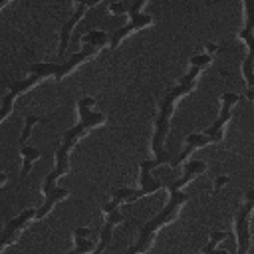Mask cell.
Returning <instances> with one entry per match:
<instances>
[{
  "instance_id": "15",
  "label": "cell",
  "mask_w": 254,
  "mask_h": 254,
  "mask_svg": "<svg viewBox=\"0 0 254 254\" xmlns=\"http://www.w3.org/2000/svg\"><path fill=\"white\" fill-rule=\"evenodd\" d=\"M81 42L83 44H91L95 48H103L105 44H109V34L103 32V30H95V32H87L85 36H81Z\"/></svg>"
},
{
  "instance_id": "8",
  "label": "cell",
  "mask_w": 254,
  "mask_h": 254,
  "mask_svg": "<svg viewBox=\"0 0 254 254\" xmlns=\"http://www.w3.org/2000/svg\"><path fill=\"white\" fill-rule=\"evenodd\" d=\"M119 204H121V200H119L117 196H113V194H111V200H107V202L101 206V208H103V212H105V222H103V226H101V232H99L97 246H95L93 254H101V252L109 246L113 228H115L117 224H121V222H123V214H121V210H119Z\"/></svg>"
},
{
  "instance_id": "1",
  "label": "cell",
  "mask_w": 254,
  "mask_h": 254,
  "mask_svg": "<svg viewBox=\"0 0 254 254\" xmlns=\"http://www.w3.org/2000/svg\"><path fill=\"white\" fill-rule=\"evenodd\" d=\"M212 62V56L208 54H198V56H192L190 58V69L179 79V83L169 89L161 99H159V113L155 117V133H153V139H151V149L155 153V159L161 161V165H169L173 169H177L183 159L190 157L196 149L204 147V145H210L208 137L204 133H192L189 137H185V149L179 151L177 155L175 153H169L165 151V139H167V133H169V121H171V115H173V109H175V103L190 93L196 83H198V73L208 67V64Z\"/></svg>"
},
{
  "instance_id": "2",
  "label": "cell",
  "mask_w": 254,
  "mask_h": 254,
  "mask_svg": "<svg viewBox=\"0 0 254 254\" xmlns=\"http://www.w3.org/2000/svg\"><path fill=\"white\" fill-rule=\"evenodd\" d=\"M93 105H95V99L93 97H79L77 99V113H79V121L75 127H71L69 131L64 133L62 137V143L60 147L56 149V165L54 169L50 171V175L46 177L44 181V187H42V192L46 198L50 196H56L60 200L67 198L69 196V190L67 189H60L56 187V181L60 177H64L67 171H69V153L73 151V147L79 143V139L89 133L91 129L103 125L107 121V117L101 113V111H93Z\"/></svg>"
},
{
  "instance_id": "4",
  "label": "cell",
  "mask_w": 254,
  "mask_h": 254,
  "mask_svg": "<svg viewBox=\"0 0 254 254\" xmlns=\"http://www.w3.org/2000/svg\"><path fill=\"white\" fill-rule=\"evenodd\" d=\"M99 52V48L91 46V44H83V48L73 54L65 64H32L30 67V75H38V77H46V75H54L56 79H64L67 73H71L83 60L93 58Z\"/></svg>"
},
{
  "instance_id": "18",
  "label": "cell",
  "mask_w": 254,
  "mask_h": 254,
  "mask_svg": "<svg viewBox=\"0 0 254 254\" xmlns=\"http://www.w3.org/2000/svg\"><path fill=\"white\" fill-rule=\"evenodd\" d=\"M109 10L113 14H117V16H121V14H125L129 10V2H113V4H109Z\"/></svg>"
},
{
  "instance_id": "9",
  "label": "cell",
  "mask_w": 254,
  "mask_h": 254,
  "mask_svg": "<svg viewBox=\"0 0 254 254\" xmlns=\"http://www.w3.org/2000/svg\"><path fill=\"white\" fill-rule=\"evenodd\" d=\"M242 10H244V16H246V24L244 28L238 32V38L246 42V48H248V56L242 64V73H244V79H246V89H252L254 91V73H252V62H254V18L250 16L248 12V4L242 2Z\"/></svg>"
},
{
  "instance_id": "7",
  "label": "cell",
  "mask_w": 254,
  "mask_h": 254,
  "mask_svg": "<svg viewBox=\"0 0 254 254\" xmlns=\"http://www.w3.org/2000/svg\"><path fill=\"white\" fill-rule=\"evenodd\" d=\"M238 99H240V95L234 93V91H226V93L220 95V113H218L216 121L204 131V135L208 137L210 145H216V143H220V141L224 139V127H226V123L230 121V117H232V107L238 103Z\"/></svg>"
},
{
  "instance_id": "11",
  "label": "cell",
  "mask_w": 254,
  "mask_h": 254,
  "mask_svg": "<svg viewBox=\"0 0 254 254\" xmlns=\"http://www.w3.org/2000/svg\"><path fill=\"white\" fill-rule=\"evenodd\" d=\"M93 6H97V2H75L73 4V12H71V16L64 22V26H62V32H60V44H58V58H64V54L67 52V46H69V38H71V32H73V28H75V24L81 20V16L89 10V8H93Z\"/></svg>"
},
{
  "instance_id": "12",
  "label": "cell",
  "mask_w": 254,
  "mask_h": 254,
  "mask_svg": "<svg viewBox=\"0 0 254 254\" xmlns=\"http://www.w3.org/2000/svg\"><path fill=\"white\" fill-rule=\"evenodd\" d=\"M40 81H42V77H38V75H30V77H26V79H16V81L10 85V91L4 95L2 105H0V123L10 115L12 105H14V99H16L20 93H24L26 89H30V87H34L36 83H40Z\"/></svg>"
},
{
  "instance_id": "17",
  "label": "cell",
  "mask_w": 254,
  "mask_h": 254,
  "mask_svg": "<svg viewBox=\"0 0 254 254\" xmlns=\"http://www.w3.org/2000/svg\"><path fill=\"white\" fill-rule=\"evenodd\" d=\"M40 121H42V117H38V115H26V119H24V129H22V135H20V143H22V145L28 141V137H30L34 125H38Z\"/></svg>"
},
{
  "instance_id": "6",
  "label": "cell",
  "mask_w": 254,
  "mask_h": 254,
  "mask_svg": "<svg viewBox=\"0 0 254 254\" xmlns=\"http://www.w3.org/2000/svg\"><path fill=\"white\" fill-rule=\"evenodd\" d=\"M145 4H147L145 0L129 2V10H127V12H129V24H125L123 28L111 32V36H109V46H111V48H119L121 40H123L125 36H129V34H133L135 30H143V28H149V26L155 24V20H153L151 14H143V12H141V8H143Z\"/></svg>"
},
{
  "instance_id": "3",
  "label": "cell",
  "mask_w": 254,
  "mask_h": 254,
  "mask_svg": "<svg viewBox=\"0 0 254 254\" xmlns=\"http://www.w3.org/2000/svg\"><path fill=\"white\" fill-rule=\"evenodd\" d=\"M204 171H206V163H204V161L192 159V161H189V163L185 165L183 177H179V179H175L173 183H169V202L159 210V214H155L149 222L143 224L137 242H135L131 248H127V252H123V254H145V252L153 246L157 232H159L165 224L175 222V218L179 216L183 204L189 200V194L183 192L181 189H183L190 179H194L196 175H202Z\"/></svg>"
},
{
  "instance_id": "19",
  "label": "cell",
  "mask_w": 254,
  "mask_h": 254,
  "mask_svg": "<svg viewBox=\"0 0 254 254\" xmlns=\"http://www.w3.org/2000/svg\"><path fill=\"white\" fill-rule=\"evenodd\" d=\"M228 181H230V177H228V175H218V177L214 179L212 190H214V192H218V190H220V189H222V187H224V185H226Z\"/></svg>"
},
{
  "instance_id": "16",
  "label": "cell",
  "mask_w": 254,
  "mask_h": 254,
  "mask_svg": "<svg viewBox=\"0 0 254 254\" xmlns=\"http://www.w3.org/2000/svg\"><path fill=\"white\" fill-rule=\"evenodd\" d=\"M226 236H228V234H226L224 230H214V232H210V240L204 244L202 254H228L226 250L216 248V242H218V240H224Z\"/></svg>"
},
{
  "instance_id": "14",
  "label": "cell",
  "mask_w": 254,
  "mask_h": 254,
  "mask_svg": "<svg viewBox=\"0 0 254 254\" xmlns=\"http://www.w3.org/2000/svg\"><path fill=\"white\" fill-rule=\"evenodd\" d=\"M20 155H22V173L20 177H26L32 169V165L40 159V151L36 147H28V145H22L20 147Z\"/></svg>"
},
{
  "instance_id": "10",
  "label": "cell",
  "mask_w": 254,
  "mask_h": 254,
  "mask_svg": "<svg viewBox=\"0 0 254 254\" xmlns=\"http://www.w3.org/2000/svg\"><path fill=\"white\" fill-rule=\"evenodd\" d=\"M36 214H38V208H28V210H22L16 218H12V220L6 224V228H4L2 234H0V252H2L8 244H14V242L18 240V236L22 234V230H24L32 220H36Z\"/></svg>"
},
{
  "instance_id": "13",
  "label": "cell",
  "mask_w": 254,
  "mask_h": 254,
  "mask_svg": "<svg viewBox=\"0 0 254 254\" xmlns=\"http://www.w3.org/2000/svg\"><path fill=\"white\" fill-rule=\"evenodd\" d=\"M95 240L93 238V230L87 226H77L73 230V242L75 246L67 252V254H91L95 250Z\"/></svg>"
},
{
  "instance_id": "22",
  "label": "cell",
  "mask_w": 254,
  "mask_h": 254,
  "mask_svg": "<svg viewBox=\"0 0 254 254\" xmlns=\"http://www.w3.org/2000/svg\"><path fill=\"white\" fill-rule=\"evenodd\" d=\"M6 4H8V2H6V0H0V10H2V8H4V6H6Z\"/></svg>"
},
{
  "instance_id": "20",
  "label": "cell",
  "mask_w": 254,
  "mask_h": 254,
  "mask_svg": "<svg viewBox=\"0 0 254 254\" xmlns=\"http://www.w3.org/2000/svg\"><path fill=\"white\" fill-rule=\"evenodd\" d=\"M216 50H218V46H216V44H212V42H208V44H206V52H204V54L212 56V54H214Z\"/></svg>"
},
{
  "instance_id": "5",
  "label": "cell",
  "mask_w": 254,
  "mask_h": 254,
  "mask_svg": "<svg viewBox=\"0 0 254 254\" xmlns=\"http://www.w3.org/2000/svg\"><path fill=\"white\" fill-rule=\"evenodd\" d=\"M254 210V192H246V200L242 206H238V212L234 216V234H236V254H248L250 250V216Z\"/></svg>"
},
{
  "instance_id": "21",
  "label": "cell",
  "mask_w": 254,
  "mask_h": 254,
  "mask_svg": "<svg viewBox=\"0 0 254 254\" xmlns=\"http://www.w3.org/2000/svg\"><path fill=\"white\" fill-rule=\"evenodd\" d=\"M6 181H8V175H6V173H0V187H2Z\"/></svg>"
}]
</instances>
